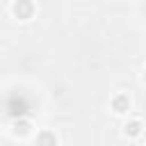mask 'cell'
<instances>
[{
	"instance_id": "5b68a950",
	"label": "cell",
	"mask_w": 146,
	"mask_h": 146,
	"mask_svg": "<svg viewBox=\"0 0 146 146\" xmlns=\"http://www.w3.org/2000/svg\"><path fill=\"white\" fill-rule=\"evenodd\" d=\"M57 141H59V139H57L55 132H48V130H46V132H39V135H36V144H52V146H55Z\"/></svg>"
},
{
	"instance_id": "277c9868",
	"label": "cell",
	"mask_w": 146,
	"mask_h": 146,
	"mask_svg": "<svg viewBox=\"0 0 146 146\" xmlns=\"http://www.w3.org/2000/svg\"><path fill=\"white\" fill-rule=\"evenodd\" d=\"M141 130H144V123H141L139 119H132V121H128V123L123 125V135H125L128 139H137V137L141 135Z\"/></svg>"
},
{
	"instance_id": "3957f363",
	"label": "cell",
	"mask_w": 146,
	"mask_h": 146,
	"mask_svg": "<svg viewBox=\"0 0 146 146\" xmlns=\"http://www.w3.org/2000/svg\"><path fill=\"white\" fill-rule=\"evenodd\" d=\"M11 132H14L16 137H27V135L32 132V123H30L25 116H16V119H14V125H11Z\"/></svg>"
},
{
	"instance_id": "7a4b0ae2",
	"label": "cell",
	"mask_w": 146,
	"mask_h": 146,
	"mask_svg": "<svg viewBox=\"0 0 146 146\" xmlns=\"http://www.w3.org/2000/svg\"><path fill=\"white\" fill-rule=\"evenodd\" d=\"M110 107H112L114 114H128V112H130V96H128V94H116V96L112 98Z\"/></svg>"
},
{
	"instance_id": "6da1fadb",
	"label": "cell",
	"mask_w": 146,
	"mask_h": 146,
	"mask_svg": "<svg viewBox=\"0 0 146 146\" xmlns=\"http://www.w3.org/2000/svg\"><path fill=\"white\" fill-rule=\"evenodd\" d=\"M34 11H36V7L32 0H14V5H11V14L18 21H30L34 16Z\"/></svg>"
},
{
	"instance_id": "8992f818",
	"label": "cell",
	"mask_w": 146,
	"mask_h": 146,
	"mask_svg": "<svg viewBox=\"0 0 146 146\" xmlns=\"http://www.w3.org/2000/svg\"><path fill=\"white\" fill-rule=\"evenodd\" d=\"M144 82H146V71H144Z\"/></svg>"
}]
</instances>
